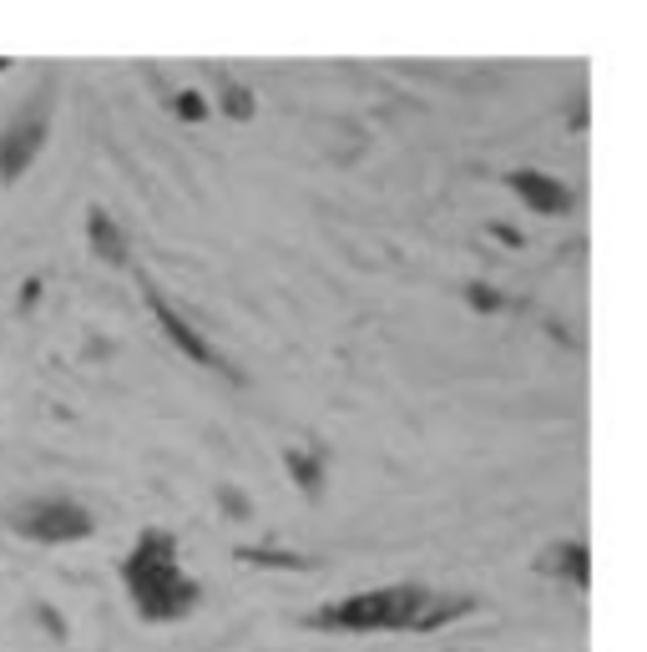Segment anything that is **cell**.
<instances>
[{
	"mask_svg": "<svg viewBox=\"0 0 647 652\" xmlns=\"http://www.w3.org/2000/svg\"><path fill=\"white\" fill-rule=\"evenodd\" d=\"M471 607H476L471 597H436L420 582H395V587L355 592L330 607H314L304 622L319 632H430L450 617H465Z\"/></svg>",
	"mask_w": 647,
	"mask_h": 652,
	"instance_id": "6da1fadb",
	"label": "cell"
},
{
	"mask_svg": "<svg viewBox=\"0 0 647 652\" xmlns=\"http://www.w3.org/2000/svg\"><path fill=\"white\" fill-rule=\"evenodd\" d=\"M117 576L142 622H183L187 613L203 607V587L177 561V536L162 531V526H142V536L117 567Z\"/></svg>",
	"mask_w": 647,
	"mask_h": 652,
	"instance_id": "7a4b0ae2",
	"label": "cell"
},
{
	"mask_svg": "<svg viewBox=\"0 0 647 652\" xmlns=\"http://www.w3.org/2000/svg\"><path fill=\"white\" fill-rule=\"evenodd\" d=\"M0 522L11 526L15 536H26V541H41V547H67V541H86L96 531V516L71 496L15 501V506H5Z\"/></svg>",
	"mask_w": 647,
	"mask_h": 652,
	"instance_id": "3957f363",
	"label": "cell"
},
{
	"mask_svg": "<svg viewBox=\"0 0 647 652\" xmlns=\"http://www.w3.org/2000/svg\"><path fill=\"white\" fill-rule=\"evenodd\" d=\"M137 284H142V299H147V309H152V319H158V329L167 334L172 344H177V350L187 354V359H193V365H203V369H212V375H223V379H233V385H243V375H239V369H233V365L223 359V354L212 350V340H203L198 329H193V324L183 319V313L172 309V304H167V294H162V288L152 284V278L142 274Z\"/></svg>",
	"mask_w": 647,
	"mask_h": 652,
	"instance_id": "277c9868",
	"label": "cell"
},
{
	"mask_svg": "<svg viewBox=\"0 0 647 652\" xmlns=\"http://www.w3.org/2000/svg\"><path fill=\"white\" fill-rule=\"evenodd\" d=\"M46 117H51V96H36L26 112H15L11 127H0V183H15L36 162V152L46 147Z\"/></svg>",
	"mask_w": 647,
	"mask_h": 652,
	"instance_id": "5b68a950",
	"label": "cell"
},
{
	"mask_svg": "<svg viewBox=\"0 0 647 652\" xmlns=\"http://www.w3.org/2000/svg\"><path fill=\"white\" fill-rule=\"evenodd\" d=\"M511 183V193L527 203V208H536L542 218H556V213H571V187H562L556 178H546V172H536V168H521V172H511L506 178Z\"/></svg>",
	"mask_w": 647,
	"mask_h": 652,
	"instance_id": "8992f818",
	"label": "cell"
},
{
	"mask_svg": "<svg viewBox=\"0 0 647 652\" xmlns=\"http://www.w3.org/2000/svg\"><path fill=\"white\" fill-rule=\"evenodd\" d=\"M86 243H92V253L102 263H112V268H122V263H132V249H127V233H122L117 222L106 218V208H92L86 213Z\"/></svg>",
	"mask_w": 647,
	"mask_h": 652,
	"instance_id": "52a82bcc",
	"label": "cell"
},
{
	"mask_svg": "<svg viewBox=\"0 0 647 652\" xmlns=\"http://www.w3.org/2000/svg\"><path fill=\"white\" fill-rule=\"evenodd\" d=\"M542 572L567 576L571 587H587V582H592V557H587L581 541H556V547L542 557Z\"/></svg>",
	"mask_w": 647,
	"mask_h": 652,
	"instance_id": "ba28073f",
	"label": "cell"
},
{
	"mask_svg": "<svg viewBox=\"0 0 647 652\" xmlns=\"http://www.w3.org/2000/svg\"><path fill=\"white\" fill-rule=\"evenodd\" d=\"M284 466H289V476L299 481V491H304L309 501L324 496V456H319V450H289Z\"/></svg>",
	"mask_w": 647,
	"mask_h": 652,
	"instance_id": "9c48e42d",
	"label": "cell"
},
{
	"mask_svg": "<svg viewBox=\"0 0 647 652\" xmlns=\"http://www.w3.org/2000/svg\"><path fill=\"white\" fill-rule=\"evenodd\" d=\"M212 87H218V96H223V112L233 122H249L253 117V92H249V87H239V81L228 77V71H212Z\"/></svg>",
	"mask_w": 647,
	"mask_h": 652,
	"instance_id": "30bf717a",
	"label": "cell"
},
{
	"mask_svg": "<svg viewBox=\"0 0 647 652\" xmlns=\"http://www.w3.org/2000/svg\"><path fill=\"white\" fill-rule=\"evenodd\" d=\"M233 557L253 561V567H284V572H309V567H314V557H299V551H268V547H239Z\"/></svg>",
	"mask_w": 647,
	"mask_h": 652,
	"instance_id": "8fae6325",
	"label": "cell"
},
{
	"mask_svg": "<svg viewBox=\"0 0 647 652\" xmlns=\"http://www.w3.org/2000/svg\"><path fill=\"white\" fill-rule=\"evenodd\" d=\"M167 106L183 122H203V117H208V96H203V92H177V96H167Z\"/></svg>",
	"mask_w": 647,
	"mask_h": 652,
	"instance_id": "7c38bea8",
	"label": "cell"
},
{
	"mask_svg": "<svg viewBox=\"0 0 647 652\" xmlns=\"http://www.w3.org/2000/svg\"><path fill=\"white\" fill-rule=\"evenodd\" d=\"M465 299H471V309H481V313L501 309V294H496L490 284H465Z\"/></svg>",
	"mask_w": 647,
	"mask_h": 652,
	"instance_id": "4fadbf2b",
	"label": "cell"
},
{
	"mask_svg": "<svg viewBox=\"0 0 647 652\" xmlns=\"http://www.w3.org/2000/svg\"><path fill=\"white\" fill-rule=\"evenodd\" d=\"M223 506H228V516H249V496H239L233 485H223Z\"/></svg>",
	"mask_w": 647,
	"mask_h": 652,
	"instance_id": "5bb4252c",
	"label": "cell"
},
{
	"mask_svg": "<svg viewBox=\"0 0 647 652\" xmlns=\"http://www.w3.org/2000/svg\"><path fill=\"white\" fill-rule=\"evenodd\" d=\"M5 71H11V61H5V56H0V77H5Z\"/></svg>",
	"mask_w": 647,
	"mask_h": 652,
	"instance_id": "9a60e30c",
	"label": "cell"
}]
</instances>
